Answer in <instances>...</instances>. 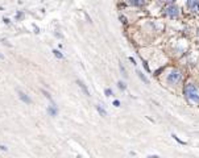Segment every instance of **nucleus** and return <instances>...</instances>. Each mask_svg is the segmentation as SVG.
I'll return each mask as SVG.
<instances>
[{"mask_svg":"<svg viewBox=\"0 0 199 158\" xmlns=\"http://www.w3.org/2000/svg\"><path fill=\"white\" fill-rule=\"evenodd\" d=\"M137 74H138V77L141 78V80H142V82H145V83H148V79L144 77V74H142L141 71H137Z\"/></svg>","mask_w":199,"mask_h":158,"instance_id":"9b49d317","label":"nucleus"},{"mask_svg":"<svg viewBox=\"0 0 199 158\" xmlns=\"http://www.w3.org/2000/svg\"><path fill=\"white\" fill-rule=\"evenodd\" d=\"M170 1H173V0H170Z\"/></svg>","mask_w":199,"mask_h":158,"instance_id":"5701e85b","label":"nucleus"},{"mask_svg":"<svg viewBox=\"0 0 199 158\" xmlns=\"http://www.w3.org/2000/svg\"><path fill=\"white\" fill-rule=\"evenodd\" d=\"M120 71H121V74L124 75V77H127V74H125V70H124V67H123L121 63H120Z\"/></svg>","mask_w":199,"mask_h":158,"instance_id":"4468645a","label":"nucleus"},{"mask_svg":"<svg viewBox=\"0 0 199 158\" xmlns=\"http://www.w3.org/2000/svg\"><path fill=\"white\" fill-rule=\"evenodd\" d=\"M165 13L169 16V17H177L180 15V8L175 5H169L166 9H165Z\"/></svg>","mask_w":199,"mask_h":158,"instance_id":"7ed1b4c3","label":"nucleus"},{"mask_svg":"<svg viewBox=\"0 0 199 158\" xmlns=\"http://www.w3.org/2000/svg\"><path fill=\"white\" fill-rule=\"evenodd\" d=\"M144 67H145V70H148V71H149V66H148L147 62H144Z\"/></svg>","mask_w":199,"mask_h":158,"instance_id":"a211bd4d","label":"nucleus"},{"mask_svg":"<svg viewBox=\"0 0 199 158\" xmlns=\"http://www.w3.org/2000/svg\"><path fill=\"white\" fill-rule=\"evenodd\" d=\"M185 95L190 99V100H194V101H198L199 103V90L195 87L194 84L191 83H187L185 86Z\"/></svg>","mask_w":199,"mask_h":158,"instance_id":"f257e3e1","label":"nucleus"},{"mask_svg":"<svg viewBox=\"0 0 199 158\" xmlns=\"http://www.w3.org/2000/svg\"><path fill=\"white\" fill-rule=\"evenodd\" d=\"M48 113L50 115V116H57L58 111H57V108H55V105H54V104H53L52 107H49V108H48Z\"/></svg>","mask_w":199,"mask_h":158,"instance_id":"0eeeda50","label":"nucleus"},{"mask_svg":"<svg viewBox=\"0 0 199 158\" xmlns=\"http://www.w3.org/2000/svg\"><path fill=\"white\" fill-rule=\"evenodd\" d=\"M17 94H19V98L21 99L22 101H24V103H26V104H31L32 103V100H31V98L28 96V95L25 94V92H22V91H17Z\"/></svg>","mask_w":199,"mask_h":158,"instance_id":"20e7f679","label":"nucleus"},{"mask_svg":"<svg viewBox=\"0 0 199 158\" xmlns=\"http://www.w3.org/2000/svg\"><path fill=\"white\" fill-rule=\"evenodd\" d=\"M119 87H120V90H125V84H124V82H119Z\"/></svg>","mask_w":199,"mask_h":158,"instance_id":"ddd939ff","label":"nucleus"},{"mask_svg":"<svg viewBox=\"0 0 199 158\" xmlns=\"http://www.w3.org/2000/svg\"><path fill=\"white\" fill-rule=\"evenodd\" d=\"M120 20H121V22H124V24H125V22H127V20H125V17H124V16H120Z\"/></svg>","mask_w":199,"mask_h":158,"instance_id":"dca6fc26","label":"nucleus"},{"mask_svg":"<svg viewBox=\"0 0 199 158\" xmlns=\"http://www.w3.org/2000/svg\"><path fill=\"white\" fill-rule=\"evenodd\" d=\"M3 58H4V57H3V54H0V59H3Z\"/></svg>","mask_w":199,"mask_h":158,"instance_id":"4be33fe9","label":"nucleus"},{"mask_svg":"<svg viewBox=\"0 0 199 158\" xmlns=\"http://www.w3.org/2000/svg\"><path fill=\"white\" fill-rule=\"evenodd\" d=\"M181 79H182V72L180 70H173L168 77V83L175 84V83H178Z\"/></svg>","mask_w":199,"mask_h":158,"instance_id":"f03ea898","label":"nucleus"},{"mask_svg":"<svg viewBox=\"0 0 199 158\" xmlns=\"http://www.w3.org/2000/svg\"><path fill=\"white\" fill-rule=\"evenodd\" d=\"M4 22H5V24H9V19L5 17V19H4Z\"/></svg>","mask_w":199,"mask_h":158,"instance_id":"aec40b11","label":"nucleus"},{"mask_svg":"<svg viewBox=\"0 0 199 158\" xmlns=\"http://www.w3.org/2000/svg\"><path fill=\"white\" fill-rule=\"evenodd\" d=\"M129 4L135 7H141L144 5V0H129Z\"/></svg>","mask_w":199,"mask_h":158,"instance_id":"6e6552de","label":"nucleus"},{"mask_svg":"<svg viewBox=\"0 0 199 158\" xmlns=\"http://www.w3.org/2000/svg\"><path fill=\"white\" fill-rule=\"evenodd\" d=\"M0 149H1V150H7V148L4 146V145H1V146H0Z\"/></svg>","mask_w":199,"mask_h":158,"instance_id":"412c9836","label":"nucleus"},{"mask_svg":"<svg viewBox=\"0 0 199 158\" xmlns=\"http://www.w3.org/2000/svg\"><path fill=\"white\" fill-rule=\"evenodd\" d=\"M114 105H116V107H119V105H120V101H119V100H115V101H114Z\"/></svg>","mask_w":199,"mask_h":158,"instance_id":"f3484780","label":"nucleus"},{"mask_svg":"<svg viewBox=\"0 0 199 158\" xmlns=\"http://www.w3.org/2000/svg\"><path fill=\"white\" fill-rule=\"evenodd\" d=\"M53 54H54L57 58H59V59H62V58H64V54H62V53L59 51V50H53Z\"/></svg>","mask_w":199,"mask_h":158,"instance_id":"9d476101","label":"nucleus"},{"mask_svg":"<svg viewBox=\"0 0 199 158\" xmlns=\"http://www.w3.org/2000/svg\"><path fill=\"white\" fill-rule=\"evenodd\" d=\"M129 61H131V62H132V63H133V65H136V61H135L133 58H129Z\"/></svg>","mask_w":199,"mask_h":158,"instance_id":"6ab92c4d","label":"nucleus"},{"mask_svg":"<svg viewBox=\"0 0 199 158\" xmlns=\"http://www.w3.org/2000/svg\"><path fill=\"white\" fill-rule=\"evenodd\" d=\"M105 95H107V96H111V95H112V91L109 90V88H107V90H105Z\"/></svg>","mask_w":199,"mask_h":158,"instance_id":"2eb2a0df","label":"nucleus"},{"mask_svg":"<svg viewBox=\"0 0 199 158\" xmlns=\"http://www.w3.org/2000/svg\"><path fill=\"white\" fill-rule=\"evenodd\" d=\"M199 5V0H187V7L190 9H195Z\"/></svg>","mask_w":199,"mask_h":158,"instance_id":"423d86ee","label":"nucleus"},{"mask_svg":"<svg viewBox=\"0 0 199 158\" xmlns=\"http://www.w3.org/2000/svg\"><path fill=\"white\" fill-rule=\"evenodd\" d=\"M42 94H44V95H45V96H46V98H48V99H49V100H52V96H50V94H49V92H48V91H46V90H42Z\"/></svg>","mask_w":199,"mask_h":158,"instance_id":"f8f14e48","label":"nucleus"},{"mask_svg":"<svg viewBox=\"0 0 199 158\" xmlns=\"http://www.w3.org/2000/svg\"><path fill=\"white\" fill-rule=\"evenodd\" d=\"M77 83H78V86H79V87L82 88V91H83L85 94L87 95V96H90V91H88L87 86H86V84H85V83H83V82H82V80H77Z\"/></svg>","mask_w":199,"mask_h":158,"instance_id":"39448f33","label":"nucleus"},{"mask_svg":"<svg viewBox=\"0 0 199 158\" xmlns=\"http://www.w3.org/2000/svg\"><path fill=\"white\" fill-rule=\"evenodd\" d=\"M97 110H98L99 113H100V116H107V111L103 110L102 105H97Z\"/></svg>","mask_w":199,"mask_h":158,"instance_id":"1a4fd4ad","label":"nucleus"}]
</instances>
